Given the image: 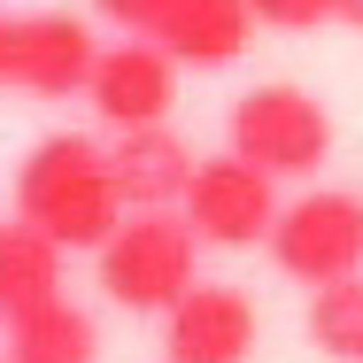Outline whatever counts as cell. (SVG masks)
Instances as JSON below:
<instances>
[{
    "label": "cell",
    "mask_w": 363,
    "mask_h": 363,
    "mask_svg": "<svg viewBox=\"0 0 363 363\" xmlns=\"http://www.w3.org/2000/svg\"><path fill=\"white\" fill-rule=\"evenodd\" d=\"M93 62H101V39L85 16H62V8H39V16H16V77L23 93H85L93 85Z\"/></svg>",
    "instance_id": "52a82bcc"
},
{
    "label": "cell",
    "mask_w": 363,
    "mask_h": 363,
    "mask_svg": "<svg viewBox=\"0 0 363 363\" xmlns=\"http://www.w3.org/2000/svg\"><path fill=\"white\" fill-rule=\"evenodd\" d=\"M255 39V8L247 0H178L170 23H162V47L186 62V70H224L240 62Z\"/></svg>",
    "instance_id": "8fae6325"
},
{
    "label": "cell",
    "mask_w": 363,
    "mask_h": 363,
    "mask_svg": "<svg viewBox=\"0 0 363 363\" xmlns=\"http://www.w3.org/2000/svg\"><path fill=\"white\" fill-rule=\"evenodd\" d=\"M178 70H186V62H178L162 39H124V47H101L85 101H93V116H101L108 132L170 124V101H178Z\"/></svg>",
    "instance_id": "8992f818"
},
{
    "label": "cell",
    "mask_w": 363,
    "mask_h": 363,
    "mask_svg": "<svg viewBox=\"0 0 363 363\" xmlns=\"http://www.w3.org/2000/svg\"><path fill=\"white\" fill-rule=\"evenodd\" d=\"M16 77V16H0V85Z\"/></svg>",
    "instance_id": "2e32d148"
},
{
    "label": "cell",
    "mask_w": 363,
    "mask_h": 363,
    "mask_svg": "<svg viewBox=\"0 0 363 363\" xmlns=\"http://www.w3.org/2000/svg\"><path fill=\"white\" fill-rule=\"evenodd\" d=\"M340 23H348V31H363V0H340Z\"/></svg>",
    "instance_id": "e0dca14e"
},
{
    "label": "cell",
    "mask_w": 363,
    "mask_h": 363,
    "mask_svg": "<svg viewBox=\"0 0 363 363\" xmlns=\"http://www.w3.org/2000/svg\"><path fill=\"white\" fill-rule=\"evenodd\" d=\"M309 340L340 363H363V271L333 279V286H309Z\"/></svg>",
    "instance_id": "4fadbf2b"
},
{
    "label": "cell",
    "mask_w": 363,
    "mask_h": 363,
    "mask_svg": "<svg viewBox=\"0 0 363 363\" xmlns=\"http://www.w3.org/2000/svg\"><path fill=\"white\" fill-rule=\"evenodd\" d=\"M224 132H232V155L263 162L271 178H309L333 155V116L301 85H255V93H240Z\"/></svg>",
    "instance_id": "3957f363"
},
{
    "label": "cell",
    "mask_w": 363,
    "mask_h": 363,
    "mask_svg": "<svg viewBox=\"0 0 363 363\" xmlns=\"http://www.w3.org/2000/svg\"><path fill=\"white\" fill-rule=\"evenodd\" d=\"M186 217H194V232H201L209 247H255V240H271V224H279L271 170L224 147L217 162L194 170V186H186Z\"/></svg>",
    "instance_id": "5b68a950"
},
{
    "label": "cell",
    "mask_w": 363,
    "mask_h": 363,
    "mask_svg": "<svg viewBox=\"0 0 363 363\" xmlns=\"http://www.w3.org/2000/svg\"><path fill=\"white\" fill-rule=\"evenodd\" d=\"M16 217H31L47 240H62L70 255H101L108 232L132 217L124 194H116V162L108 147L85 140V132H55L23 155L16 170Z\"/></svg>",
    "instance_id": "6da1fadb"
},
{
    "label": "cell",
    "mask_w": 363,
    "mask_h": 363,
    "mask_svg": "<svg viewBox=\"0 0 363 363\" xmlns=\"http://www.w3.org/2000/svg\"><path fill=\"white\" fill-rule=\"evenodd\" d=\"M271 263L301 279V286H333V279H348L363 271V201L356 194H301L279 209L271 224Z\"/></svg>",
    "instance_id": "277c9868"
},
{
    "label": "cell",
    "mask_w": 363,
    "mask_h": 363,
    "mask_svg": "<svg viewBox=\"0 0 363 363\" xmlns=\"http://www.w3.org/2000/svg\"><path fill=\"white\" fill-rule=\"evenodd\" d=\"M255 23L271 31H317V23H340V0H247Z\"/></svg>",
    "instance_id": "5bb4252c"
},
{
    "label": "cell",
    "mask_w": 363,
    "mask_h": 363,
    "mask_svg": "<svg viewBox=\"0 0 363 363\" xmlns=\"http://www.w3.org/2000/svg\"><path fill=\"white\" fill-rule=\"evenodd\" d=\"M62 255H70V247L47 240L31 217H8V224H0V325L47 309V301L62 294Z\"/></svg>",
    "instance_id": "30bf717a"
},
{
    "label": "cell",
    "mask_w": 363,
    "mask_h": 363,
    "mask_svg": "<svg viewBox=\"0 0 363 363\" xmlns=\"http://www.w3.org/2000/svg\"><path fill=\"white\" fill-rule=\"evenodd\" d=\"M247 348H255V301L240 286H194L162 317L170 363H247Z\"/></svg>",
    "instance_id": "ba28073f"
},
{
    "label": "cell",
    "mask_w": 363,
    "mask_h": 363,
    "mask_svg": "<svg viewBox=\"0 0 363 363\" xmlns=\"http://www.w3.org/2000/svg\"><path fill=\"white\" fill-rule=\"evenodd\" d=\"M201 247L209 240L194 232V217H178V209H132L108 232V247H101V294L116 309H132V317H170L186 294L201 286L194 279Z\"/></svg>",
    "instance_id": "7a4b0ae2"
},
{
    "label": "cell",
    "mask_w": 363,
    "mask_h": 363,
    "mask_svg": "<svg viewBox=\"0 0 363 363\" xmlns=\"http://www.w3.org/2000/svg\"><path fill=\"white\" fill-rule=\"evenodd\" d=\"M8 363H93V317L77 301H47L8 325Z\"/></svg>",
    "instance_id": "7c38bea8"
},
{
    "label": "cell",
    "mask_w": 363,
    "mask_h": 363,
    "mask_svg": "<svg viewBox=\"0 0 363 363\" xmlns=\"http://www.w3.org/2000/svg\"><path fill=\"white\" fill-rule=\"evenodd\" d=\"M93 8H101V23H116L124 39H162V23H170L178 0H93Z\"/></svg>",
    "instance_id": "9a60e30c"
},
{
    "label": "cell",
    "mask_w": 363,
    "mask_h": 363,
    "mask_svg": "<svg viewBox=\"0 0 363 363\" xmlns=\"http://www.w3.org/2000/svg\"><path fill=\"white\" fill-rule=\"evenodd\" d=\"M108 162H116V194H124V209H178L186 201V186H194V147L178 140L170 124H140V132H116L108 147Z\"/></svg>",
    "instance_id": "9c48e42d"
}]
</instances>
